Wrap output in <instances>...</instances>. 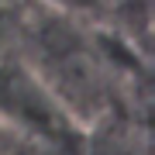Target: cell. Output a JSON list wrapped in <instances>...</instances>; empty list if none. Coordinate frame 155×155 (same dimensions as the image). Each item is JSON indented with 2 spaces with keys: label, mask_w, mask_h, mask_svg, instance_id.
Wrapping results in <instances>:
<instances>
[{
  "label": "cell",
  "mask_w": 155,
  "mask_h": 155,
  "mask_svg": "<svg viewBox=\"0 0 155 155\" xmlns=\"http://www.w3.org/2000/svg\"><path fill=\"white\" fill-rule=\"evenodd\" d=\"M0 117L21 124L24 131H38L59 138L72 127V117L52 100L35 72L14 66L11 59H0Z\"/></svg>",
  "instance_id": "obj_1"
},
{
  "label": "cell",
  "mask_w": 155,
  "mask_h": 155,
  "mask_svg": "<svg viewBox=\"0 0 155 155\" xmlns=\"http://www.w3.org/2000/svg\"><path fill=\"white\" fill-rule=\"evenodd\" d=\"M21 35H24V17L17 14V4L0 0V59H11L21 48Z\"/></svg>",
  "instance_id": "obj_2"
},
{
  "label": "cell",
  "mask_w": 155,
  "mask_h": 155,
  "mask_svg": "<svg viewBox=\"0 0 155 155\" xmlns=\"http://www.w3.org/2000/svg\"><path fill=\"white\" fill-rule=\"evenodd\" d=\"M45 4H52L55 11H66V14H86L97 7V0H45Z\"/></svg>",
  "instance_id": "obj_3"
}]
</instances>
